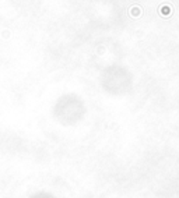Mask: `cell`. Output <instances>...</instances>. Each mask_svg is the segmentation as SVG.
<instances>
[{"label":"cell","mask_w":179,"mask_h":198,"mask_svg":"<svg viewBox=\"0 0 179 198\" xmlns=\"http://www.w3.org/2000/svg\"><path fill=\"white\" fill-rule=\"evenodd\" d=\"M2 37H3L4 39H7V38L10 37V31H3V34H2Z\"/></svg>","instance_id":"3"},{"label":"cell","mask_w":179,"mask_h":198,"mask_svg":"<svg viewBox=\"0 0 179 198\" xmlns=\"http://www.w3.org/2000/svg\"><path fill=\"white\" fill-rule=\"evenodd\" d=\"M159 13H161V16L162 17H171V14H172V8H171V6L169 4H162L161 6V8H159Z\"/></svg>","instance_id":"2"},{"label":"cell","mask_w":179,"mask_h":198,"mask_svg":"<svg viewBox=\"0 0 179 198\" xmlns=\"http://www.w3.org/2000/svg\"><path fill=\"white\" fill-rule=\"evenodd\" d=\"M129 13H130V16H132V17H134V18H138V17L141 16L143 10H141V7H140V6L134 4V6H132V7H130Z\"/></svg>","instance_id":"1"}]
</instances>
